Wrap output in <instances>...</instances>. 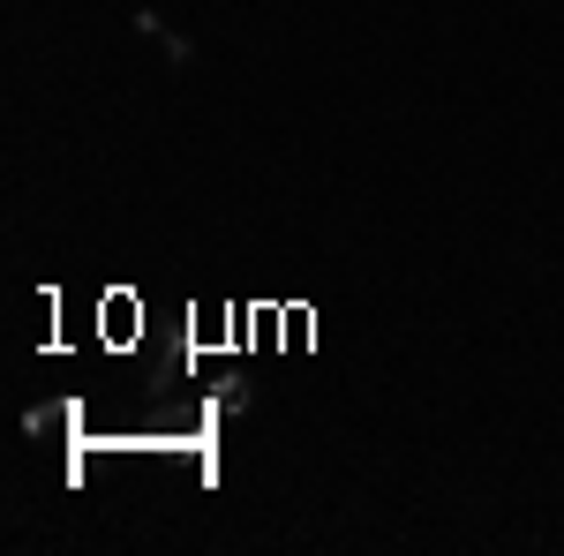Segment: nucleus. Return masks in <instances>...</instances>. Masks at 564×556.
Listing matches in <instances>:
<instances>
[{
	"label": "nucleus",
	"instance_id": "1",
	"mask_svg": "<svg viewBox=\"0 0 564 556\" xmlns=\"http://www.w3.org/2000/svg\"><path fill=\"white\" fill-rule=\"evenodd\" d=\"M135 23H143V39H151V45H166V61H188V39H174L159 15H135Z\"/></svg>",
	"mask_w": 564,
	"mask_h": 556
}]
</instances>
